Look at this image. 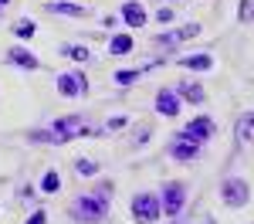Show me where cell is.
I'll list each match as a JSON object with an SVG mask.
<instances>
[{"label": "cell", "mask_w": 254, "mask_h": 224, "mask_svg": "<svg viewBox=\"0 0 254 224\" xmlns=\"http://www.w3.org/2000/svg\"><path fill=\"white\" fill-rule=\"evenodd\" d=\"M68 214H71V221H78V224H102L105 214H109V201L102 194H81L78 201L68 207Z\"/></svg>", "instance_id": "obj_1"}, {"label": "cell", "mask_w": 254, "mask_h": 224, "mask_svg": "<svg viewBox=\"0 0 254 224\" xmlns=\"http://www.w3.org/2000/svg\"><path fill=\"white\" fill-rule=\"evenodd\" d=\"M75 136H98V133L81 119V116H64V119H58L51 126V143H58V146L68 143V140H75Z\"/></svg>", "instance_id": "obj_2"}, {"label": "cell", "mask_w": 254, "mask_h": 224, "mask_svg": "<svg viewBox=\"0 0 254 224\" xmlns=\"http://www.w3.org/2000/svg\"><path fill=\"white\" fill-rule=\"evenodd\" d=\"M220 201L227 204V207H244V204L251 201V187H248V180L227 177V180L220 183Z\"/></svg>", "instance_id": "obj_3"}, {"label": "cell", "mask_w": 254, "mask_h": 224, "mask_svg": "<svg viewBox=\"0 0 254 224\" xmlns=\"http://www.w3.org/2000/svg\"><path fill=\"white\" fill-rule=\"evenodd\" d=\"M183 201H187V187L180 180H170L163 187V194H159V211H163L166 218H176L180 207H183Z\"/></svg>", "instance_id": "obj_4"}, {"label": "cell", "mask_w": 254, "mask_h": 224, "mask_svg": "<svg viewBox=\"0 0 254 224\" xmlns=\"http://www.w3.org/2000/svg\"><path fill=\"white\" fill-rule=\"evenodd\" d=\"M159 197H153V194H136L132 197V218H136L139 224H156L159 221Z\"/></svg>", "instance_id": "obj_5"}, {"label": "cell", "mask_w": 254, "mask_h": 224, "mask_svg": "<svg viewBox=\"0 0 254 224\" xmlns=\"http://www.w3.org/2000/svg\"><path fill=\"white\" fill-rule=\"evenodd\" d=\"M200 146H203V143L190 140L187 133H176L173 143H170V156H173V160H180V163H190V160H196V156H200Z\"/></svg>", "instance_id": "obj_6"}, {"label": "cell", "mask_w": 254, "mask_h": 224, "mask_svg": "<svg viewBox=\"0 0 254 224\" xmlns=\"http://www.w3.org/2000/svg\"><path fill=\"white\" fill-rule=\"evenodd\" d=\"M58 92L64 99H75V95H85L88 92V81L78 72H64V75H58Z\"/></svg>", "instance_id": "obj_7"}, {"label": "cell", "mask_w": 254, "mask_h": 224, "mask_svg": "<svg viewBox=\"0 0 254 224\" xmlns=\"http://www.w3.org/2000/svg\"><path fill=\"white\" fill-rule=\"evenodd\" d=\"M214 129H217V126H214V119H210V116H196V119H190L183 129H180V133H187V136H190V140H196V143H207L210 136H214Z\"/></svg>", "instance_id": "obj_8"}, {"label": "cell", "mask_w": 254, "mask_h": 224, "mask_svg": "<svg viewBox=\"0 0 254 224\" xmlns=\"http://www.w3.org/2000/svg\"><path fill=\"white\" fill-rule=\"evenodd\" d=\"M196 34H200V24H187V27H180V31H163V34H156V44L159 48H176L180 41L196 38Z\"/></svg>", "instance_id": "obj_9"}, {"label": "cell", "mask_w": 254, "mask_h": 224, "mask_svg": "<svg viewBox=\"0 0 254 224\" xmlns=\"http://www.w3.org/2000/svg\"><path fill=\"white\" fill-rule=\"evenodd\" d=\"M156 112H159V116H166V119L180 116V95H176L173 88H159V92H156Z\"/></svg>", "instance_id": "obj_10"}, {"label": "cell", "mask_w": 254, "mask_h": 224, "mask_svg": "<svg viewBox=\"0 0 254 224\" xmlns=\"http://www.w3.org/2000/svg\"><path fill=\"white\" fill-rule=\"evenodd\" d=\"M7 61L17 65V68H24V72H34V68H38V58H34L27 48H10V51H7Z\"/></svg>", "instance_id": "obj_11"}, {"label": "cell", "mask_w": 254, "mask_h": 224, "mask_svg": "<svg viewBox=\"0 0 254 224\" xmlns=\"http://www.w3.org/2000/svg\"><path fill=\"white\" fill-rule=\"evenodd\" d=\"M176 95H180L183 102H190V105H200V102L207 99V95H203V88H200L196 81H180V88H176Z\"/></svg>", "instance_id": "obj_12"}, {"label": "cell", "mask_w": 254, "mask_h": 224, "mask_svg": "<svg viewBox=\"0 0 254 224\" xmlns=\"http://www.w3.org/2000/svg\"><path fill=\"white\" fill-rule=\"evenodd\" d=\"M122 20H126L129 27H142V24H146V10H142V3L129 0V3L122 7Z\"/></svg>", "instance_id": "obj_13"}, {"label": "cell", "mask_w": 254, "mask_h": 224, "mask_svg": "<svg viewBox=\"0 0 254 224\" xmlns=\"http://www.w3.org/2000/svg\"><path fill=\"white\" fill-rule=\"evenodd\" d=\"M180 65L190 68V72H210V68H214V58H210V55H183Z\"/></svg>", "instance_id": "obj_14"}, {"label": "cell", "mask_w": 254, "mask_h": 224, "mask_svg": "<svg viewBox=\"0 0 254 224\" xmlns=\"http://www.w3.org/2000/svg\"><path fill=\"white\" fill-rule=\"evenodd\" d=\"M48 10H55V14H64V17H88V7H78V3H64V0H55V3H48Z\"/></svg>", "instance_id": "obj_15"}, {"label": "cell", "mask_w": 254, "mask_h": 224, "mask_svg": "<svg viewBox=\"0 0 254 224\" xmlns=\"http://www.w3.org/2000/svg\"><path fill=\"white\" fill-rule=\"evenodd\" d=\"M237 143H254V112H244L237 119Z\"/></svg>", "instance_id": "obj_16"}, {"label": "cell", "mask_w": 254, "mask_h": 224, "mask_svg": "<svg viewBox=\"0 0 254 224\" xmlns=\"http://www.w3.org/2000/svg\"><path fill=\"white\" fill-rule=\"evenodd\" d=\"M109 51H112V55H129V51H132V38H129V34H116L112 44H109Z\"/></svg>", "instance_id": "obj_17"}, {"label": "cell", "mask_w": 254, "mask_h": 224, "mask_svg": "<svg viewBox=\"0 0 254 224\" xmlns=\"http://www.w3.org/2000/svg\"><path fill=\"white\" fill-rule=\"evenodd\" d=\"M112 78H116V85H122V88H126V85H132V81L142 78V72H139V68H122V72H116V75H112Z\"/></svg>", "instance_id": "obj_18"}, {"label": "cell", "mask_w": 254, "mask_h": 224, "mask_svg": "<svg viewBox=\"0 0 254 224\" xmlns=\"http://www.w3.org/2000/svg\"><path fill=\"white\" fill-rule=\"evenodd\" d=\"M58 187H61L58 170H48V173H44V180H41V190H44V194H58Z\"/></svg>", "instance_id": "obj_19"}, {"label": "cell", "mask_w": 254, "mask_h": 224, "mask_svg": "<svg viewBox=\"0 0 254 224\" xmlns=\"http://www.w3.org/2000/svg\"><path fill=\"white\" fill-rule=\"evenodd\" d=\"M61 55H68L71 61H88V48H85V44H68Z\"/></svg>", "instance_id": "obj_20"}, {"label": "cell", "mask_w": 254, "mask_h": 224, "mask_svg": "<svg viewBox=\"0 0 254 224\" xmlns=\"http://www.w3.org/2000/svg\"><path fill=\"white\" fill-rule=\"evenodd\" d=\"M237 20H241V24L254 20V0H241V7H237Z\"/></svg>", "instance_id": "obj_21"}, {"label": "cell", "mask_w": 254, "mask_h": 224, "mask_svg": "<svg viewBox=\"0 0 254 224\" xmlns=\"http://www.w3.org/2000/svg\"><path fill=\"white\" fill-rule=\"evenodd\" d=\"M34 31H38V27H34L31 20H17V24H14V34H17V38H34Z\"/></svg>", "instance_id": "obj_22"}, {"label": "cell", "mask_w": 254, "mask_h": 224, "mask_svg": "<svg viewBox=\"0 0 254 224\" xmlns=\"http://www.w3.org/2000/svg\"><path fill=\"white\" fill-rule=\"evenodd\" d=\"M75 170H78L81 177H92V173H98V163L95 160H78V163H75Z\"/></svg>", "instance_id": "obj_23"}, {"label": "cell", "mask_w": 254, "mask_h": 224, "mask_svg": "<svg viewBox=\"0 0 254 224\" xmlns=\"http://www.w3.org/2000/svg\"><path fill=\"white\" fill-rule=\"evenodd\" d=\"M156 20H159V24H173V10H170V7H159Z\"/></svg>", "instance_id": "obj_24"}, {"label": "cell", "mask_w": 254, "mask_h": 224, "mask_svg": "<svg viewBox=\"0 0 254 224\" xmlns=\"http://www.w3.org/2000/svg\"><path fill=\"white\" fill-rule=\"evenodd\" d=\"M27 224H48V211H38L34 218H27Z\"/></svg>", "instance_id": "obj_25"}, {"label": "cell", "mask_w": 254, "mask_h": 224, "mask_svg": "<svg viewBox=\"0 0 254 224\" xmlns=\"http://www.w3.org/2000/svg\"><path fill=\"white\" fill-rule=\"evenodd\" d=\"M7 3H10V0H0V10H3V7H7Z\"/></svg>", "instance_id": "obj_26"}]
</instances>
